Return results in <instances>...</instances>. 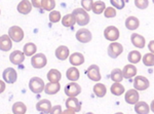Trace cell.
Masks as SVG:
<instances>
[{
    "mask_svg": "<svg viewBox=\"0 0 154 114\" xmlns=\"http://www.w3.org/2000/svg\"><path fill=\"white\" fill-rule=\"evenodd\" d=\"M150 86V82H149V79L146 78L145 76H135L134 79V88L136 91H146Z\"/></svg>",
    "mask_w": 154,
    "mask_h": 114,
    "instance_id": "obj_7",
    "label": "cell"
},
{
    "mask_svg": "<svg viewBox=\"0 0 154 114\" xmlns=\"http://www.w3.org/2000/svg\"><path fill=\"white\" fill-rule=\"evenodd\" d=\"M9 61L14 65H21L25 61V54L21 51H14L9 56Z\"/></svg>",
    "mask_w": 154,
    "mask_h": 114,
    "instance_id": "obj_16",
    "label": "cell"
},
{
    "mask_svg": "<svg viewBox=\"0 0 154 114\" xmlns=\"http://www.w3.org/2000/svg\"><path fill=\"white\" fill-rule=\"evenodd\" d=\"M110 77H111V80L113 82H121L123 79V75H122V71L121 69L119 68H115L111 71V74H110Z\"/></svg>",
    "mask_w": 154,
    "mask_h": 114,
    "instance_id": "obj_33",
    "label": "cell"
},
{
    "mask_svg": "<svg viewBox=\"0 0 154 114\" xmlns=\"http://www.w3.org/2000/svg\"><path fill=\"white\" fill-rule=\"evenodd\" d=\"M17 11L22 14H28L32 11V4L29 0H22L17 6Z\"/></svg>",
    "mask_w": 154,
    "mask_h": 114,
    "instance_id": "obj_18",
    "label": "cell"
},
{
    "mask_svg": "<svg viewBox=\"0 0 154 114\" xmlns=\"http://www.w3.org/2000/svg\"><path fill=\"white\" fill-rule=\"evenodd\" d=\"M140 26V21H139L138 18L136 17H128V19L125 20V27L128 30H131V31H134V30H137Z\"/></svg>",
    "mask_w": 154,
    "mask_h": 114,
    "instance_id": "obj_25",
    "label": "cell"
},
{
    "mask_svg": "<svg viewBox=\"0 0 154 114\" xmlns=\"http://www.w3.org/2000/svg\"><path fill=\"white\" fill-rule=\"evenodd\" d=\"M153 45H154V40H151V41H150V43H149V49H150V53H151V54H153V51H154Z\"/></svg>",
    "mask_w": 154,
    "mask_h": 114,
    "instance_id": "obj_46",
    "label": "cell"
},
{
    "mask_svg": "<svg viewBox=\"0 0 154 114\" xmlns=\"http://www.w3.org/2000/svg\"><path fill=\"white\" fill-rule=\"evenodd\" d=\"M54 54H56V58L58 60L65 61L70 56V49L67 48L66 45H60L59 48H57L56 51H54Z\"/></svg>",
    "mask_w": 154,
    "mask_h": 114,
    "instance_id": "obj_13",
    "label": "cell"
},
{
    "mask_svg": "<svg viewBox=\"0 0 154 114\" xmlns=\"http://www.w3.org/2000/svg\"><path fill=\"white\" fill-rule=\"evenodd\" d=\"M12 48V41L8 35H1L0 36V51H8Z\"/></svg>",
    "mask_w": 154,
    "mask_h": 114,
    "instance_id": "obj_20",
    "label": "cell"
},
{
    "mask_svg": "<svg viewBox=\"0 0 154 114\" xmlns=\"http://www.w3.org/2000/svg\"><path fill=\"white\" fill-rule=\"evenodd\" d=\"M76 39L81 43H88V42L91 41L93 39V35H91V31L85 28H81L76 32Z\"/></svg>",
    "mask_w": 154,
    "mask_h": 114,
    "instance_id": "obj_11",
    "label": "cell"
},
{
    "mask_svg": "<svg viewBox=\"0 0 154 114\" xmlns=\"http://www.w3.org/2000/svg\"><path fill=\"white\" fill-rule=\"evenodd\" d=\"M111 4H112V7L117 9H122L125 8V0H110Z\"/></svg>",
    "mask_w": 154,
    "mask_h": 114,
    "instance_id": "obj_41",
    "label": "cell"
},
{
    "mask_svg": "<svg viewBox=\"0 0 154 114\" xmlns=\"http://www.w3.org/2000/svg\"><path fill=\"white\" fill-rule=\"evenodd\" d=\"M142 60H143V63L145 66L152 67L154 65V54H151V53L146 54L145 56L142 58Z\"/></svg>",
    "mask_w": 154,
    "mask_h": 114,
    "instance_id": "obj_36",
    "label": "cell"
},
{
    "mask_svg": "<svg viewBox=\"0 0 154 114\" xmlns=\"http://www.w3.org/2000/svg\"><path fill=\"white\" fill-rule=\"evenodd\" d=\"M51 107H53V106H51V101L46 100V99H42V100H40L36 104L37 111H39V112H41V113H44V114H48Z\"/></svg>",
    "mask_w": 154,
    "mask_h": 114,
    "instance_id": "obj_15",
    "label": "cell"
},
{
    "mask_svg": "<svg viewBox=\"0 0 154 114\" xmlns=\"http://www.w3.org/2000/svg\"><path fill=\"white\" fill-rule=\"evenodd\" d=\"M141 59H142V54L139 51H131L128 56V62H130V64H133V65L138 64L141 61Z\"/></svg>",
    "mask_w": 154,
    "mask_h": 114,
    "instance_id": "obj_30",
    "label": "cell"
},
{
    "mask_svg": "<svg viewBox=\"0 0 154 114\" xmlns=\"http://www.w3.org/2000/svg\"><path fill=\"white\" fill-rule=\"evenodd\" d=\"M86 114H94V113H93V112H88Z\"/></svg>",
    "mask_w": 154,
    "mask_h": 114,
    "instance_id": "obj_48",
    "label": "cell"
},
{
    "mask_svg": "<svg viewBox=\"0 0 154 114\" xmlns=\"http://www.w3.org/2000/svg\"><path fill=\"white\" fill-rule=\"evenodd\" d=\"M4 91H5V82L0 79V94H2Z\"/></svg>",
    "mask_w": 154,
    "mask_h": 114,
    "instance_id": "obj_44",
    "label": "cell"
},
{
    "mask_svg": "<svg viewBox=\"0 0 154 114\" xmlns=\"http://www.w3.org/2000/svg\"><path fill=\"white\" fill-rule=\"evenodd\" d=\"M66 107L72 109L75 112H79L81 110V102L76 98H69L66 101Z\"/></svg>",
    "mask_w": 154,
    "mask_h": 114,
    "instance_id": "obj_22",
    "label": "cell"
},
{
    "mask_svg": "<svg viewBox=\"0 0 154 114\" xmlns=\"http://www.w3.org/2000/svg\"><path fill=\"white\" fill-rule=\"evenodd\" d=\"M46 77H48L49 82H60L62 78V74L57 69H51L46 74Z\"/></svg>",
    "mask_w": 154,
    "mask_h": 114,
    "instance_id": "obj_27",
    "label": "cell"
},
{
    "mask_svg": "<svg viewBox=\"0 0 154 114\" xmlns=\"http://www.w3.org/2000/svg\"><path fill=\"white\" fill-rule=\"evenodd\" d=\"M94 4V0H81V6L85 11H91Z\"/></svg>",
    "mask_w": 154,
    "mask_h": 114,
    "instance_id": "obj_40",
    "label": "cell"
},
{
    "mask_svg": "<svg viewBox=\"0 0 154 114\" xmlns=\"http://www.w3.org/2000/svg\"><path fill=\"white\" fill-rule=\"evenodd\" d=\"M93 91H94V94H95L98 98H103V97H105L107 93V88H106L105 84L100 83V82L96 83L95 85H94Z\"/></svg>",
    "mask_w": 154,
    "mask_h": 114,
    "instance_id": "obj_28",
    "label": "cell"
},
{
    "mask_svg": "<svg viewBox=\"0 0 154 114\" xmlns=\"http://www.w3.org/2000/svg\"><path fill=\"white\" fill-rule=\"evenodd\" d=\"M27 106L23 102H16L12 105V113L14 114H26Z\"/></svg>",
    "mask_w": 154,
    "mask_h": 114,
    "instance_id": "obj_32",
    "label": "cell"
},
{
    "mask_svg": "<svg viewBox=\"0 0 154 114\" xmlns=\"http://www.w3.org/2000/svg\"><path fill=\"white\" fill-rule=\"evenodd\" d=\"M75 23H76L75 19H74V17L72 14H68L62 18V24H63L64 27H67V28L73 27L74 25H75Z\"/></svg>",
    "mask_w": 154,
    "mask_h": 114,
    "instance_id": "obj_34",
    "label": "cell"
},
{
    "mask_svg": "<svg viewBox=\"0 0 154 114\" xmlns=\"http://www.w3.org/2000/svg\"><path fill=\"white\" fill-rule=\"evenodd\" d=\"M72 14H73L76 23L81 27L86 26L89 23V21H91V18H89L88 11H85L82 8H75L73 12H72Z\"/></svg>",
    "mask_w": 154,
    "mask_h": 114,
    "instance_id": "obj_1",
    "label": "cell"
},
{
    "mask_svg": "<svg viewBox=\"0 0 154 114\" xmlns=\"http://www.w3.org/2000/svg\"><path fill=\"white\" fill-rule=\"evenodd\" d=\"M31 64L33 66V68L35 69H42L46 66L48 64V59L44 54H36L34 56H32L31 58Z\"/></svg>",
    "mask_w": 154,
    "mask_h": 114,
    "instance_id": "obj_4",
    "label": "cell"
},
{
    "mask_svg": "<svg viewBox=\"0 0 154 114\" xmlns=\"http://www.w3.org/2000/svg\"><path fill=\"white\" fill-rule=\"evenodd\" d=\"M123 51V46L121 43L119 42H111L109 44L108 48H107V53H108V56L112 59H116L122 54Z\"/></svg>",
    "mask_w": 154,
    "mask_h": 114,
    "instance_id": "obj_5",
    "label": "cell"
},
{
    "mask_svg": "<svg viewBox=\"0 0 154 114\" xmlns=\"http://www.w3.org/2000/svg\"><path fill=\"white\" fill-rule=\"evenodd\" d=\"M44 86H45V83H44L43 79L40 77H32L29 81V88L32 93L34 94H40L44 91Z\"/></svg>",
    "mask_w": 154,
    "mask_h": 114,
    "instance_id": "obj_2",
    "label": "cell"
},
{
    "mask_svg": "<svg viewBox=\"0 0 154 114\" xmlns=\"http://www.w3.org/2000/svg\"><path fill=\"white\" fill-rule=\"evenodd\" d=\"M119 36H120V33H119L118 28H116L115 26H108L104 30V37L108 41L111 42L117 41Z\"/></svg>",
    "mask_w": 154,
    "mask_h": 114,
    "instance_id": "obj_6",
    "label": "cell"
},
{
    "mask_svg": "<svg viewBox=\"0 0 154 114\" xmlns=\"http://www.w3.org/2000/svg\"><path fill=\"white\" fill-rule=\"evenodd\" d=\"M114 114H125V113H122V112H116V113H114Z\"/></svg>",
    "mask_w": 154,
    "mask_h": 114,
    "instance_id": "obj_47",
    "label": "cell"
},
{
    "mask_svg": "<svg viewBox=\"0 0 154 114\" xmlns=\"http://www.w3.org/2000/svg\"><path fill=\"white\" fill-rule=\"evenodd\" d=\"M84 61H85V59H84V56L81 53H74L71 56H69V62L74 67L82 65Z\"/></svg>",
    "mask_w": 154,
    "mask_h": 114,
    "instance_id": "obj_19",
    "label": "cell"
},
{
    "mask_svg": "<svg viewBox=\"0 0 154 114\" xmlns=\"http://www.w3.org/2000/svg\"><path fill=\"white\" fill-rule=\"evenodd\" d=\"M131 41L133 43V45L137 48H144L146 44V40L144 38V36L140 35L138 33H133L131 35Z\"/></svg>",
    "mask_w": 154,
    "mask_h": 114,
    "instance_id": "obj_14",
    "label": "cell"
},
{
    "mask_svg": "<svg viewBox=\"0 0 154 114\" xmlns=\"http://www.w3.org/2000/svg\"><path fill=\"white\" fill-rule=\"evenodd\" d=\"M104 16H105V18L107 19L114 18V17H116V9L112 6L106 7L105 11H104Z\"/></svg>",
    "mask_w": 154,
    "mask_h": 114,
    "instance_id": "obj_38",
    "label": "cell"
},
{
    "mask_svg": "<svg viewBox=\"0 0 154 114\" xmlns=\"http://www.w3.org/2000/svg\"><path fill=\"white\" fill-rule=\"evenodd\" d=\"M0 14H1V9H0Z\"/></svg>",
    "mask_w": 154,
    "mask_h": 114,
    "instance_id": "obj_49",
    "label": "cell"
},
{
    "mask_svg": "<svg viewBox=\"0 0 154 114\" xmlns=\"http://www.w3.org/2000/svg\"><path fill=\"white\" fill-rule=\"evenodd\" d=\"M66 76L67 79L71 82H76L77 80L80 77V72L76 67H70L68 70L66 71Z\"/></svg>",
    "mask_w": 154,
    "mask_h": 114,
    "instance_id": "obj_21",
    "label": "cell"
},
{
    "mask_svg": "<svg viewBox=\"0 0 154 114\" xmlns=\"http://www.w3.org/2000/svg\"><path fill=\"white\" fill-rule=\"evenodd\" d=\"M37 51V46L35 43L33 42H28L24 45L23 48V53L25 54V57H32L36 54Z\"/></svg>",
    "mask_w": 154,
    "mask_h": 114,
    "instance_id": "obj_26",
    "label": "cell"
},
{
    "mask_svg": "<svg viewBox=\"0 0 154 114\" xmlns=\"http://www.w3.org/2000/svg\"><path fill=\"white\" fill-rule=\"evenodd\" d=\"M63 110H62V107L60 105H56V106H53L49 111L48 114H62Z\"/></svg>",
    "mask_w": 154,
    "mask_h": 114,
    "instance_id": "obj_42",
    "label": "cell"
},
{
    "mask_svg": "<svg viewBox=\"0 0 154 114\" xmlns=\"http://www.w3.org/2000/svg\"><path fill=\"white\" fill-rule=\"evenodd\" d=\"M121 71H122L123 78H125V79H131L137 75V68L133 64H128V65H125Z\"/></svg>",
    "mask_w": 154,
    "mask_h": 114,
    "instance_id": "obj_17",
    "label": "cell"
},
{
    "mask_svg": "<svg viewBox=\"0 0 154 114\" xmlns=\"http://www.w3.org/2000/svg\"><path fill=\"white\" fill-rule=\"evenodd\" d=\"M31 4L36 8H41V0H31Z\"/></svg>",
    "mask_w": 154,
    "mask_h": 114,
    "instance_id": "obj_43",
    "label": "cell"
},
{
    "mask_svg": "<svg viewBox=\"0 0 154 114\" xmlns=\"http://www.w3.org/2000/svg\"><path fill=\"white\" fill-rule=\"evenodd\" d=\"M81 93V86L77 82H70L65 86V94L68 98H76Z\"/></svg>",
    "mask_w": 154,
    "mask_h": 114,
    "instance_id": "obj_9",
    "label": "cell"
},
{
    "mask_svg": "<svg viewBox=\"0 0 154 114\" xmlns=\"http://www.w3.org/2000/svg\"><path fill=\"white\" fill-rule=\"evenodd\" d=\"M48 19H49V22H51V23H58V22L61 21V19H62L61 12L58 11H49Z\"/></svg>",
    "mask_w": 154,
    "mask_h": 114,
    "instance_id": "obj_37",
    "label": "cell"
},
{
    "mask_svg": "<svg viewBox=\"0 0 154 114\" xmlns=\"http://www.w3.org/2000/svg\"><path fill=\"white\" fill-rule=\"evenodd\" d=\"M7 35L9 36V38L11 39V41L14 42H21L24 39V31L21 27L19 26H11V28L8 29V34Z\"/></svg>",
    "mask_w": 154,
    "mask_h": 114,
    "instance_id": "obj_3",
    "label": "cell"
},
{
    "mask_svg": "<svg viewBox=\"0 0 154 114\" xmlns=\"http://www.w3.org/2000/svg\"><path fill=\"white\" fill-rule=\"evenodd\" d=\"M135 5L139 9H146L149 6V0H135Z\"/></svg>",
    "mask_w": 154,
    "mask_h": 114,
    "instance_id": "obj_39",
    "label": "cell"
},
{
    "mask_svg": "<svg viewBox=\"0 0 154 114\" xmlns=\"http://www.w3.org/2000/svg\"><path fill=\"white\" fill-rule=\"evenodd\" d=\"M2 78H3V81L8 84H12L14 83L17 80H18V73H17L16 69L11 68V67H8L2 73Z\"/></svg>",
    "mask_w": 154,
    "mask_h": 114,
    "instance_id": "obj_8",
    "label": "cell"
},
{
    "mask_svg": "<svg viewBox=\"0 0 154 114\" xmlns=\"http://www.w3.org/2000/svg\"><path fill=\"white\" fill-rule=\"evenodd\" d=\"M105 8H106L105 2L99 0V1L94 2L93 7H91V11H93L94 14H103V12H104Z\"/></svg>",
    "mask_w": 154,
    "mask_h": 114,
    "instance_id": "obj_31",
    "label": "cell"
},
{
    "mask_svg": "<svg viewBox=\"0 0 154 114\" xmlns=\"http://www.w3.org/2000/svg\"><path fill=\"white\" fill-rule=\"evenodd\" d=\"M140 99V96H139V91H136L135 88L134 90H128L126 91L125 95V101L130 105H135V104L138 102Z\"/></svg>",
    "mask_w": 154,
    "mask_h": 114,
    "instance_id": "obj_12",
    "label": "cell"
},
{
    "mask_svg": "<svg viewBox=\"0 0 154 114\" xmlns=\"http://www.w3.org/2000/svg\"><path fill=\"white\" fill-rule=\"evenodd\" d=\"M135 111L137 114H149V112H150V107L144 101H138L135 104Z\"/></svg>",
    "mask_w": 154,
    "mask_h": 114,
    "instance_id": "obj_23",
    "label": "cell"
},
{
    "mask_svg": "<svg viewBox=\"0 0 154 114\" xmlns=\"http://www.w3.org/2000/svg\"><path fill=\"white\" fill-rule=\"evenodd\" d=\"M86 75L88 77L91 79V81H95V82H99L101 80L102 76L100 72V68L98 65H91L86 70Z\"/></svg>",
    "mask_w": 154,
    "mask_h": 114,
    "instance_id": "obj_10",
    "label": "cell"
},
{
    "mask_svg": "<svg viewBox=\"0 0 154 114\" xmlns=\"http://www.w3.org/2000/svg\"><path fill=\"white\" fill-rule=\"evenodd\" d=\"M125 86H123L120 82H114L110 88L111 94L114 96H116V97L123 95V94H125Z\"/></svg>",
    "mask_w": 154,
    "mask_h": 114,
    "instance_id": "obj_29",
    "label": "cell"
},
{
    "mask_svg": "<svg viewBox=\"0 0 154 114\" xmlns=\"http://www.w3.org/2000/svg\"><path fill=\"white\" fill-rule=\"evenodd\" d=\"M76 112L75 111H73L72 109H69V108H67L66 110H64L63 112H62V114H75Z\"/></svg>",
    "mask_w": 154,
    "mask_h": 114,
    "instance_id": "obj_45",
    "label": "cell"
},
{
    "mask_svg": "<svg viewBox=\"0 0 154 114\" xmlns=\"http://www.w3.org/2000/svg\"><path fill=\"white\" fill-rule=\"evenodd\" d=\"M56 7V0H41V8L46 11H51Z\"/></svg>",
    "mask_w": 154,
    "mask_h": 114,
    "instance_id": "obj_35",
    "label": "cell"
},
{
    "mask_svg": "<svg viewBox=\"0 0 154 114\" xmlns=\"http://www.w3.org/2000/svg\"><path fill=\"white\" fill-rule=\"evenodd\" d=\"M61 90V84L60 82H48L44 86V91L48 95H56Z\"/></svg>",
    "mask_w": 154,
    "mask_h": 114,
    "instance_id": "obj_24",
    "label": "cell"
}]
</instances>
